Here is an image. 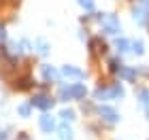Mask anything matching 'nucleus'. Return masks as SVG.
Returning <instances> with one entry per match:
<instances>
[{
    "instance_id": "obj_15",
    "label": "nucleus",
    "mask_w": 149,
    "mask_h": 140,
    "mask_svg": "<svg viewBox=\"0 0 149 140\" xmlns=\"http://www.w3.org/2000/svg\"><path fill=\"white\" fill-rule=\"evenodd\" d=\"M19 115H22V117H28V115H30V104H22V106H19Z\"/></svg>"
},
{
    "instance_id": "obj_4",
    "label": "nucleus",
    "mask_w": 149,
    "mask_h": 140,
    "mask_svg": "<svg viewBox=\"0 0 149 140\" xmlns=\"http://www.w3.org/2000/svg\"><path fill=\"white\" fill-rule=\"evenodd\" d=\"M38 125H40L43 132H53V130H56V119H53L51 115H43L38 119Z\"/></svg>"
},
{
    "instance_id": "obj_16",
    "label": "nucleus",
    "mask_w": 149,
    "mask_h": 140,
    "mask_svg": "<svg viewBox=\"0 0 149 140\" xmlns=\"http://www.w3.org/2000/svg\"><path fill=\"white\" fill-rule=\"evenodd\" d=\"M4 38H6V32H4L2 26H0V41H4Z\"/></svg>"
},
{
    "instance_id": "obj_12",
    "label": "nucleus",
    "mask_w": 149,
    "mask_h": 140,
    "mask_svg": "<svg viewBox=\"0 0 149 140\" xmlns=\"http://www.w3.org/2000/svg\"><path fill=\"white\" fill-rule=\"evenodd\" d=\"M121 96H124V89H121L117 83L111 85V98H121Z\"/></svg>"
},
{
    "instance_id": "obj_10",
    "label": "nucleus",
    "mask_w": 149,
    "mask_h": 140,
    "mask_svg": "<svg viewBox=\"0 0 149 140\" xmlns=\"http://www.w3.org/2000/svg\"><path fill=\"white\" fill-rule=\"evenodd\" d=\"M132 51L136 53V55H143V51H145L143 41H132Z\"/></svg>"
},
{
    "instance_id": "obj_11",
    "label": "nucleus",
    "mask_w": 149,
    "mask_h": 140,
    "mask_svg": "<svg viewBox=\"0 0 149 140\" xmlns=\"http://www.w3.org/2000/svg\"><path fill=\"white\" fill-rule=\"evenodd\" d=\"M34 45H36V51H38V53H43V55H45L47 51H49V45H47V43L43 41V38H38V41H36Z\"/></svg>"
},
{
    "instance_id": "obj_1",
    "label": "nucleus",
    "mask_w": 149,
    "mask_h": 140,
    "mask_svg": "<svg viewBox=\"0 0 149 140\" xmlns=\"http://www.w3.org/2000/svg\"><path fill=\"white\" fill-rule=\"evenodd\" d=\"M98 21L102 23V30L107 34H119L121 32V23L115 15H98Z\"/></svg>"
},
{
    "instance_id": "obj_17",
    "label": "nucleus",
    "mask_w": 149,
    "mask_h": 140,
    "mask_svg": "<svg viewBox=\"0 0 149 140\" xmlns=\"http://www.w3.org/2000/svg\"><path fill=\"white\" fill-rule=\"evenodd\" d=\"M17 140H30V138H28V136H26V134H22V136H19Z\"/></svg>"
},
{
    "instance_id": "obj_9",
    "label": "nucleus",
    "mask_w": 149,
    "mask_h": 140,
    "mask_svg": "<svg viewBox=\"0 0 149 140\" xmlns=\"http://www.w3.org/2000/svg\"><path fill=\"white\" fill-rule=\"evenodd\" d=\"M60 138L62 140H72V130L68 125H62V128H60Z\"/></svg>"
},
{
    "instance_id": "obj_13",
    "label": "nucleus",
    "mask_w": 149,
    "mask_h": 140,
    "mask_svg": "<svg viewBox=\"0 0 149 140\" xmlns=\"http://www.w3.org/2000/svg\"><path fill=\"white\" fill-rule=\"evenodd\" d=\"M60 117H62L64 121H72V119H74V110H70V108H64L62 112H60Z\"/></svg>"
},
{
    "instance_id": "obj_7",
    "label": "nucleus",
    "mask_w": 149,
    "mask_h": 140,
    "mask_svg": "<svg viewBox=\"0 0 149 140\" xmlns=\"http://www.w3.org/2000/svg\"><path fill=\"white\" fill-rule=\"evenodd\" d=\"M117 74L121 79H126V81H134V77H136V72H134L132 68H128V66H121V68L117 70Z\"/></svg>"
},
{
    "instance_id": "obj_18",
    "label": "nucleus",
    "mask_w": 149,
    "mask_h": 140,
    "mask_svg": "<svg viewBox=\"0 0 149 140\" xmlns=\"http://www.w3.org/2000/svg\"><path fill=\"white\" fill-rule=\"evenodd\" d=\"M0 140H6V134H4V132H0Z\"/></svg>"
},
{
    "instance_id": "obj_8",
    "label": "nucleus",
    "mask_w": 149,
    "mask_h": 140,
    "mask_svg": "<svg viewBox=\"0 0 149 140\" xmlns=\"http://www.w3.org/2000/svg\"><path fill=\"white\" fill-rule=\"evenodd\" d=\"M128 47H132V43H128L126 38H117V41H115V49H117V53H126Z\"/></svg>"
},
{
    "instance_id": "obj_14",
    "label": "nucleus",
    "mask_w": 149,
    "mask_h": 140,
    "mask_svg": "<svg viewBox=\"0 0 149 140\" xmlns=\"http://www.w3.org/2000/svg\"><path fill=\"white\" fill-rule=\"evenodd\" d=\"M79 4L83 6L85 11H94V0H79Z\"/></svg>"
},
{
    "instance_id": "obj_6",
    "label": "nucleus",
    "mask_w": 149,
    "mask_h": 140,
    "mask_svg": "<svg viewBox=\"0 0 149 140\" xmlns=\"http://www.w3.org/2000/svg\"><path fill=\"white\" fill-rule=\"evenodd\" d=\"M40 72H43V77L47 79V81H56V79H58V72H56V68H51L49 64L40 66Z\"/></svg>"
},
{
    "instance_id": "obj_3",
    "label": "nucleus",
    "mask_w": 149,
    "mask_h": 140,
    "mask_svg": "<svg viewBox=\"0 0 149 140\" xmlns=\"http://www.w3.org/2000/svg\"><path fill=\"white\" fill-rule=\"evenodd\" d=\"M98 112H100V117H102L107 123H115V121L119 119L117 110H115V108H111V106H100V108H98Z\"/></svg>"
},
{
    "instance_id": "obj_5",
    "label": "nucleus",
    "mask_w": 149,
    "mask_h": 140,
    "mask_svg": "<svg viewBox=\"0 0 149 140\" xmlns=\"http://www.w3.org/2000/svg\"><path fill=\"white\" fill-rule=\"evenodd\" d=\"M62 74L68 77V79H83V77H85L83 72H81L79 68H74V66H64V68H62Z\"/></svg>"
},
{
    "instance_id": "obj_2",
    "label": "nucleus",
    "mask_w": 149,
    "mask_h": 140,
    "mask_svg": "<svg viewBox=\"0 0 149 140\" xmlns=\"http://www.w3.org/2000/svg\"><path fill=\"white\" fill-rule=\"evenodd\" d=\"M53 102H56L53 98L43 96V93H38V96H34V98L30 100V104H32V106H36V108H40V110H49L51 106H53Z\"/></svg>"
}]
</instances>
